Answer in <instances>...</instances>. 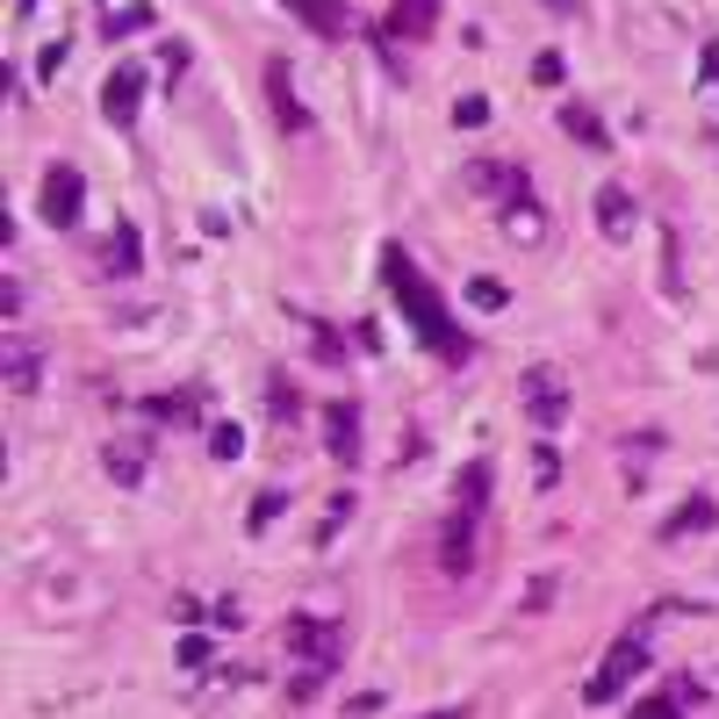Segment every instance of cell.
Returning a JSON list of instances; mask_svg holds the SVG:
<instances>
[{"instance_id": "37", "label": "cell", "mask_w": 719, "mask_h": 719, "mask_svg": "<svg viewBox=\"0 0 719 719\" xmlns=\"http://www.w3.org/2000/svg\"><path fill=\"white\" fill-rule=\"evenodd\" d=\"M14 8H22V14H29V8H37V0H14Z\"/></svg>"}, {"instance_id": "38", "label": "cell", "mask_w": 719, "mask_h": 719, "mask_svg": "<svg viewBox=\"0 0 719 719\" xmlns=\"http://www.w3.org/2000/svg\"><path fill=\"white\" fill-rule=\"evenodd\" d=\"M547 8H569V0H547Z\"/></svg>"}, {"instance_id": "25", "label": "cell", "mask_w": 719, "mask_h": 719, "mask_svg": "<svg viewBox=\"0 0 719 719\" xmlns=\"http://www.w3.org/2000/svg\"><path fill=\"white\" fill-rule=\"evenodd\" d=\"M468 302H476V310H503V281H489V273H476V281H468Z\"/></svg>"}, {"instance_id": "5", "label": "cell", "mask_w": 719, "mask_h": 719, "mask_svg": "<svg viewBox=\"0 0 719 719\" xmlns=\"http://www.w3.org/2000/svg\"><path fill=\"white\" fill-rule=\"evenodd\" d=\"M80 209H87L80 166H51V173H43V194H37V217L51 223V231H72V223H80Z\"/></svg>"}, {"instance_id": "28", "label": "cell", "mask_w": 719, "mask_h": 719, "mask_svg": "<svg viewBox=\"0 0 719 719\" xmlns=\"http://www.w3.org/2000/svg\"><path fill=\"white\" fill-rule=\"evenodd\" d=\"M698 80L719 94V37H706V51H698Z\"/></svg>"}, {"instance_id": "27", "label": "cell", "mask_w": 719, "mask_h": 719, "mask_svg": "<svg viewBox=\"0 0 719 719\" xmlns=\"http://www.w3.org/2000/svg\"><path fill=\"white\" fill-rule=\"evenodd\" d=\"M151 418H173V425H188V418H194V396H159V403H151Z\"/></svg>"}, {"instance_id": "14", "label": "cell", "mask_w": 719, "mask_h": 719, "mask_svg": "<svg viewBox=\"0 0 719 719\" xmlns=\"http://www.w3.org/2000/svg\"><path fill=\"white\" fill-rule=\"evenodd\" d=\"M267 94H273V116H281L288 130H310V109L296 101V80H288V66H281V58L267 66Z\"/></svg>"}, {"instance_id": "1", "label": "cell", "mask_w": 719, "mask_h": 719, "mask_svg": "<svg viewBox=\"0 0 719 719\" xmlns=\"http://www.w3.org/2000/svg\"><path fill=\"white\" fill-rule=\"evenodd\" d=\"M381 281H389V296L403 302L410 331H418V339L432 346L439 360H453V367H461L468 353H476V346H468V331H461V324H453V317H447V296H439V288H432V281H425V273H418V259H410L403 244H381Z\"/></svg>"}, {"instance_id": "8", "label": "cell", "mask_w": 719, "mask_h": 719, "mask_svg": "<svg viewBox=\"0 0 719 719\" xmlns=\"http://www.w3.org/2000/svg\"><path fill=\"white\" fill-rule=\"evenodd\" d=\"M0 375H8V389H14V396H29V389L43 381V353L22 339V331H8V339H0Z\"/></svg>"}, {"instance_id": "4", "label": "cell", "mask_w": 719, "mask_h": 719, "mask_svg": "<svg viewBox=\"0 0 719 719\" xmlns=\"http://www.w3.org/2000/svg\"><path fill=\"white\" fill-rule=\"evenodd\" d=\"M518 403H526L532 432H561L569 425V381H561V367H526L518 375Z\"/></svg>"}, {"instance_id": "15", "label": "cell", "mask_w": 719, "mask_h": 719, "mask_svg": "<svg viewBox=\"0 0 719 719\" xmlns=\"http://www.w3.org/2000/svg\"><path fill=\"white\" fill-rule=\"evenodd\" d=\"M288 8H296V14H302V29H317V37H346V29H353L346 0H288Z\"/></svg>"}, {"instance_id": "3", "label": "cell", "mask_w": 719, "mask_h": 719, "mask_svg": "<svg viewBox=\"0 0 719 719\" xmlns=\"http://www.w3.org/2000/svg\"><path fill=\"white\" fill-rule=\"evenodd\" d=\"M640 669H648V633L633 626V633H619V640L605 648V662L590 669V683H583V706H619V698H626V683H633Z\"/></svg>"}, {"instance_id": "22", "label": "cell", "mask_w": 719, "mask_h": 719, "mask_svg": "<svg viewBox=\"0 0 719 719\" xmlns=\"http://www.w3.org/2000/svg\"><path fill=\"white\" fill-rule=\"evenodd\" d=\"M151 22H159V14H151L144 0H130V8H116V14H109V37H137V29H151Z\"/></svg>"}, {"instance_id": "21", "label": "cell", "mask_w": 719, "mask_h": 719, "mask_svg": "<svg viewBox=\"0 0 719 719\" xmlns=\"http://www.w3.org/2000/svg\"><path fill=\"white\" fill-rule=\"evenodd\" d=\"M209 453L217 461H244V425H209Z\"/></svg>"}, {"instance_id": "23", "label": "cell", "mask_w": 719, "mask_h": 719, "mask_svg": "<svg viewBox=\"0 0 719 719\" xmlns=\"http://www.w3.org/2000/svg\"><path fill=\"white\" fill-rule=\"evenodd\" d=\"M281 511H288V489H267V497L252 503V518H244V526H252V532H267V526H273V518H281Z\"/></svg>"}, {"instance_id": "19", "label": "cell", "mask_w": 719, "mask_h": 719, "mask_svg": "<svg viewBox=\"0 0 719 719\" xmlns=\"http://www.w3.org/2000/svg\"><path fill=\"white\" fill-rule=\"evenodd\" d=\"M439 561H447V576L476 569V532H468V518H453V526H447V555H439Z\"/></svg>"}, {"instance_id": "13", "label": "cell", "mask_w": 719, "mask_h": 719, "mask_svg": "<svg viewBox=\"0 0 719 719\" xmlns=\"http://www.w3.org/2000/svg\"><path fill=\"white\" fill-rule=\"evenodd\" d=\"M503 238L547 244V217H540V202H532V194H511V202H503Z\"/></svg>"}, {"instance_id": "17", "label": "cell", "mask_w": 719, "mask_h": 719, "mask_svg": "<svg viewBox=\"0 0 719 719\" xmlns=\"http://www.w3.org/2000/svg\"><path fill=\"white\" fill-rule=\"evenodd\" d=\"M432 22H439V0H396V8H389L396 37H432Z\"/></svg>"}, {"instance_id": "7", "label": "cell", "mask_w": 719, "mask_h": 719, "mask_svg": "<svg viewBox=\"0 0 719 719\" xmlns=\"http://www.w3.org/2000/svg\"><path fill=\"white\" fill-rule=\"evenodd\" d=\"M598 231L611 238V244H626L640 231V202H633V188H619V180H611V188H598Z\"/></svg>"}, {"instance_id": "31", "label": "cell", "mask_w": 719, "mask_h": 719, "mask_svg": "<svg viewBox=\"0 0 719 719\" xmlns=\"http://www.w3.org/2000/svg\"><path fill=\"white\" fill-rule=\"evenodd\" d=\"M532 80H540V87H561V58L540 51V58H532Z\"/></svg>"}, {"instance_id": "29", "label": "cell", "mask_w": 719, "mask_h": 719, "mask_svg": "<svg viewBox=\"0 0 719 719\" xmlns=\"http://www.w3.org/2000/svg\"><path fill=\"white\" fill-rule=\"evenodd\" d=\"M555 476H561V461H555V447H540V453H532V482H540V489H555Z\"/></svg>"}, {"instance_id": "26", "label": "cell", "mask_w": 719, "mask_h": 719, "mask_svg": "<svg viewBox=\"0 0 719 719\" xmlns=\"http://www.w3.org/2000/svg\"><path fill=\"white\" fill-rule=\"evenodd\" d=\"M453 122H461V130H482V122H489V101L482 94H461V101H453Z\"/></svg>"}, {"instance_id": "10", "label": "cell", "mask_w": 719, "mask_h": 719, "mask_svg": "<svg viewBox=\"0 0 719 719\" xmlns=\"http://www.w3.org/2000/svg\"><path fill=\"white\" fill-rule=\"evenodd\" d=\"M324 447H331V461H346V468L360 461V403H324Z\"/></svg>"}, {"instance_id": "36", "label": "cell", "mask_w": 719, "mask_h": 719, "mask_svg": "<svg viewBox=\"0 0 719 719\" xmlns=\"http://www.w3.org/2000/svg\"><path fill=\"white\" fill-rule=\"evenodd\" d=\"M425 719H476V706H439V712H425Z\"/></svg>"}, {"instance_id": "32", "label": "cell", "mask_w": 719, "mask_h": 719, "mask_svg": "<svg viewBox=\"0 0 719 719\" xmlns=\"http://www.w3.org/2000/svg\"><path fill=\"white\" fill-rule=\"evenodd\" d=\"M58 66H66V37H58V43H43V58H37V72H43V80H58Z\"/></svg>"}, {"instance_id": "35", "label": "cell", "mask_w": 719, "mask_h": 719, "mask_svg": "<svg viewBox=\"0 0 719 719\" xmlns=\"http://www.w3.org/2000/svg\"><path fill=\"white\" fill-rule=\"evenodd\" d=\"M267 403L281 410V418H296V389H288V381H273V389H267Z\"/></svg>"}, {"instance_id": "2", "label": "cell", "mask_w": 719, "mask_h": 719, "mask_svg": "<svg viewBox=\"0 0 719 719\" xmlns=\"http://www.w3.org/2000/svg\"><path fill=\"white\" fill-rule=\"evenodd\" d=\"M281 648L296 655V683H288V698L296 706H310L317 691H324V677L339 669V655H346V626L339 619H310V611H296V619L281 626Z\"/></svg>"}, {"instance_id": "20", "label": "cell", "mask_w": 719, "mask_h": 719, "mask_svg": "<svg viewBox=\"0 0 719 719\" xmlns=\"http://www.w3.org/2000/svg\"><path fill=\"white\" fill-rule=\"evenodd\" d=\"M683 698H691V683H677V691L648 698V706H633V719H683Z\"/></svg>"}, {"instance_id": "6", "label": "cell", "mask_w": 719, "mask_h": 719, "mask_svg": "<svg viewBox=\"0 0 719 719\" xmlns=\"http://www.w3.org/2000/svg\"><path fill=\"white\" fill-rule=\"evenodd\" d=\"M137 109H144V72H137V66L109 72V80H101V116H109L116 130H130Z\"/></svg>"}, {"instance_id": "18", "label": "cell", "mask_w": 719, "mask_h": 719, "mask_svg": "<svg viewBox=\"0 0 719 719\" xmlns=\"http://www.w3.org/2000/svg\"><path fill=\"white\" fill-rule=\"evenodd\" d=\"M101 267L109 273H137V223H116V231L101 238Z\"/></svg>"}, {"instance_id": "11", "label": "cell", "mask_w": 719, "mask_h": 719, "mask_svg": "<svg viewBox=\"0 0 719 719\" xmlns=\"http://www.w3.org/2000/svg\"><path fill=\"white\" fill-rule=\"evenodd\" d=\"M719 526V503L706 497V489H698L691 503H677V511L662 518V547H677V540H691V532H712Z\"/></svg>"}, {"instance_id": "33", "label": "cell", "mask_w": 719, "mask_h": 719, "mask_svg": "<svg viewBox=\"0 0 719 719\" xmlns=\"http://www.w3.org/2000/svg\"><path fill=\"white\" fill-rule=\"evenodd\" d=\"M209 619H217V626H244V605L238 598H217V605H209Z\"/></svg>"}, {"instance_id": "12", "label": "cell", "mask_w": 719, "mask_h": 719, "mask_svg": "<svg viewBox=\"0 0 719 719\" xmlns=\"http://www.w3.org/2000/svg\"><path fill=\"white\" fill-rule=\"evenodd\" d=\"M561 130H569L583 151H611V130H605V116L590 109V101H561Z\"/></svg>"}, {"instance_id": "24", "label": "cell", "mask_w": 719, "mask_h": 719, "mask_svg": "<svg viewBox=\"0 0 719 719\" xmlns=\"http://www.w3.org/2000/svg\"><path fill=\"white\" fill-rule=\"evenodd\" d=\"M482 497H489V461H468V476H461V503H468V511H482Z\"/></svg>"}, {"instance_id": "9", "label": "cell", "mask_w": 719, "mask_h": 719, "mask_svg": "<svg viewBox=\"0 0 719 719\" xmlns=\"http://www.w3.org/2000/svg\"><path fill=\"white\" fill-rule=\"evenodd\" d=\"M109 476H116V489H137L144 482V461H151V432H122V439H109Z\"/></svg>"}, {"instance_id": "34", "label": "cell", "mask_w": 719, "mask_h": 719, "mask_svg": "<svg viewBox=\"0 0 719 719\" xmlns=\"http://www.w3.org/2000/svg\"><path fill=\"white\" fill-rule=\"evenodd\" d=\"M547 598H555V576H532V590H526V611H547Z\"/></svg>"}, {"instance_id": "16", "label": "cell", "mask_w": 719, "mask_h": 719, "mask_svg": "<svg viewBox=\"0 0 719 719\" xmlns=\"http://www.w3.org/2000/svg\"><path fill=\"white\" fill-rule=\"evenodd\" d=\"M468 188H476V194H503V202H511V194H526V173H511V166H489V159H476V166H468Z\"/></svg>"}, {"instance_id": "30", "label": "cell", "mask_w": 719, "mask_h": 719, "mask_svg": "<svg viewBox=\"0 0 719 719\" xmlns=\"http://www.w3.org/2000/svg\"><path fill=\"white\" fill-rule=\"evenodd\" d=\"M180 669H209V640H202V633L180 640Z\"/></svg>"}]
</instances>
